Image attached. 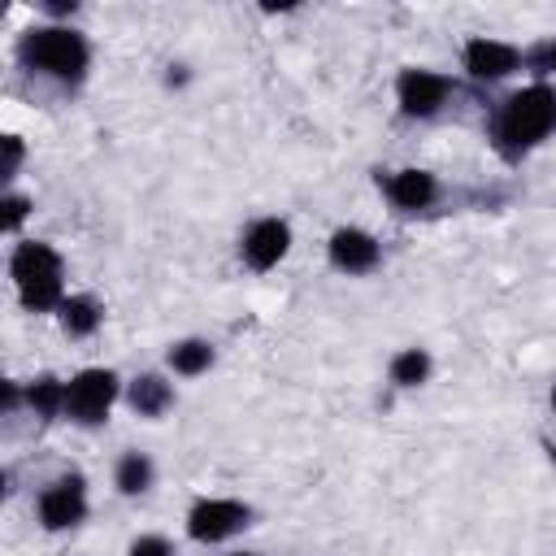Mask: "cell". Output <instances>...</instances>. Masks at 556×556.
Listing matches in <instances>:
<instances>
[{
  "label": "cell",
  "instance_id": "cell-12",
  "mask_svg": "<svg viewBox=\"0 0 556 556\" xmlns=\"http://www.w3.org/2000/svg\"><path fill=\"white\" fill-rule=\"evenodd\" d=\"M126 400H130V408H135L139 417H165L169 404H174V387H169L161 374H139V378L130 382Z\"/></svg>",
  "mask_w": 556,
  "mask_h": 556
},
{
  "label": "cell",
  "instance_id": "cell-8",
  "mask_svg": "<svg viewBox=\"0 0 556 556\" xmlns=\"http://www.w3.org/2000/svg\"><path fill=\"white\" fill-rule=\"evenodd\" d=\"M83 517H87V491H83V478L78 473H65L52 486H43V495H39V521H43V530H70Z\"/></svg>",
  "mask_w": 556,
  "mask_h": 556
},
{
  "label": "cell",
  "instance_id": "cell-13",
  "mask_svg": "<svg viewBox=\"0 0 556 556\" xmlns=\"http://www.w3.org/2000/svg\"><path fill=\"white\" fill-rule=\"evenodd\" d=\"M56 317H61V330L70 339H87V334H96V326H100L104 313H100V304L91 295H65L61 308H56Z\"/></svg>",
  "mask_w": 556,
  "mask_h": 556
},
{
  "label": "cell",
  "instance_id": "cell-7",
  "mask_svg": "<svg viewBox=\"0 0 556 556\" xmlns=\"http://www.w3.org/2000/svg\"><path fill=\"white\" fill-rule=\"evenodd\" d=\"M460 61H465L469 78H478V83H500V78H508L513 70H521V65H526V52H521V48H513V43H504V39L473 35V39H465Z\"/></svg>",
  "mask_w": 556,
  "mask_h": 556
},
{
  "label": "cell",
  "instance_id": "cell-19",
  "mask_svg": "<svg viewBox=\"0 0 556 556\" xmlns=\"http://www.w3.org/2000/svg\"><path fill=\"white\" fill-rule=\"evenodd\" d=\"M526 65H534V74H556V39L539 43L534 52H526Z\"/></svg>",
  "mask_w": 556,
  "mask_h": 556
},
{
  "label": "cell",
  "instance_id": "cell-9",
  "mask_svg": "<svg viewBox=\"0 0 556 556\" xmlns=\"http://www.w3.org/2000/svg\"><path fill=\"white\" fill-rule=\"evenodd\" d=\"M287 248H291V226H287L282 217H261V222H252V226L243 230V243H239L248 269H256V274L274 269V265L287 256Z\"/></svg>",
  "mask_w": 556,
  "mask_h": 556
},
{
  "label": "cell",
  "instance_id": "cell-2",
  "mask_svg": "<svg viewBox=\"0 0 556 556\" xmlns=\"http://www.w3.org/2000/svg\"><path fill=\"white\" fill-rule=\"evenodd\" d=\"M17 56H22L26 70H35V74H43V78H52V83H61V87H74V83H83V74H87L91 48H87V39H83L78 30H70V26H35V30L22 35Z\"/></svg>",
  "mask_w": 556,
  "mask_h": 556
},
{
  "label": "cell",
  "instance_id": "cell-6",
  "mask_svg": "<svg viewBox=\"0 0 556 556\" xmlns=\"http://www.w3.org/2000/svg\"><path fill=\"white\" fill-rule=\"evenodd\" d=\"M252 526V508L243 500H200L187 513V534L195 543H222Z\"/></svg>",
  "mask_w": 556,
  "mask_h": 556
},
{
  "label": "cell",
  "instance_id": "cell-23",
  "mask_svg": "<svg viewBox=\"0 0 556 556\" xmlns=\"http://www.w3.org/2000/svg\"><path fill=\"white\" fill-rule=\"evenodd\" d=\"M547 456H552V460H556V443H547Z\"/></svg>",
  "mask_w": 556,
  "mask_h": 556
},
{
  "label": "cell",
  "instance_id": "cell-20",
  "mask_svg": "<svg viewBox=\"0 0 556 556\" xmlns=\"http://www.w3.org/2000/svg\"><path fill=\"white\" fill-rule=\"evenodd\" d=\"M26 213H30V200H26V195H9V200H4V217H0V226H4V230H17Z\"/></svg>",
  "mask_w": 556,
  "mask_h": 556
},
{
  "label": "cell",
  "instance_id": "cell-1",
  "mask_svg": "<svg viewBox=\"0 0 556 556\" xmlns=\"http://www.w3.org/2000/svg\"><path fill=\"white\" fill-rule=\"evenodd\" d=\"M556 130V87L530 83L513 96H504L491 113V143L504 161H521Z\"/></svg>",
  "mask_w": 556,
  "mask_h": 556
},
{
  "label": "cell",
  "instance_id": "cell-10",
  "mask_svg": "<svg viewBox=\"0 0 556 556\" xmlns=\"http://www.w3.org/2000/svg\"><path fill=\"white\" fill-rule=\"evenodd\" d=\"M378 261H382V248H378V239L369 230L339 226L330 235V265L339 274H369V269H378Z\"/></svg>",
  "mask_w": 556,
  "mask_h": 556
},
{
  "label": "cell",
  "instance_id": "cell-21",
  "mask_svg": "<svg viewBox=\"0 0 556 556\" xmlns=\"http://www.w3.org/2000/svg\"><path fill=\"white\" fill-rule=\"evenodd\" d=\"M22 165V139L17 135H4V178H13Z\"/></svg>",
  "mask_w": 556,
  "mask_h": 556
},
{
  "label": "cell",
  "instance_id": "cell-4",
  "mask_svg": "<svg viewBox=\"0 0 556 556\" xmlns=\"http://www.w3.org/2000/svg\"><path fill=\"white\" fill-rule=\"evenodd\" d=\"M117 400V374L113 369H83L65 382V417L78 426H100Z\"/></svg>",
  "mask_w": 556,
  "mask_h": 556
},
{
  "label": "cell",
  "instance_id": "cell-11",
  "mask_svg": "<svg viewBox=\"0 0 556 556\" xmlns=\"http://www.w3.org/2000/svg\"><path fill=\"white\" fill-rule=\"evenodd\" d=\"M387 200L400 208V213H417V208H430L434 195H439V182L430 169H395L387 178H378Z\"/></svg>",
  "mask_w": 556,
  "mask_h": 556
},
{
  "label": "cell",
  "instance_id": "cell-15",
  "mask_svg": "<svg viewBox=\"0 0 556 556\" xmlns=\"http://www.w3.org/2000/svg\"><path fill=\"white\" fill-rule=\"evenodd\" d=\"M213 365V343L208 339H182L169 348V369L182 374V378H195Z\"/></svg>",
  "mask_w": 556,
  "mask_h": 556
},
{
  "label": "cell",
  "instance_id": "cell-18",
  "mask_svg": "<svg viewBox=\"0 0 556 556\" xmlns=\"http://www.w3.org/2000/svg\"><path fill=\"white\" fill-rule=\"evenodd\" d=\"M126 556H174V543L161 539V534H139V539L130 543Z\"/></svg>",
  "mask_w": 556,
  "mask_h": 556
},
{
  "label": "cell",
  "instance_id": "cell-22",
  "mask_svg": "<svg viewBox=\"0 0 556 556\" xmlns=\"http://www.w3.org/2000/svg\"><path fill=\"white\" fill-rule=\"evenodd\" d=\"M43 9H48V13H74V4H65V0H48Z\"/></svg>",
  "mask_w": 556,
  "mask_h": 556
},
{
  "label": "cell",
  "instance_id": "cell-5",
  "mask_svg": "<svg viewBox=\"0 0 556 556\" xmlns=\"http://www.w3.org/2000/svg\"><path fill=\"white\" fill-rule=\"evenodd\" d=\"M452 78L447 74H439V70H417V65H408V70H400V78H395V100H400V113L404 117H434L447 100H452Z\"/></svg>",
  "mask_w": 556,
  "mask_h": 556
},
{
  "label": "cell",
  "instance_id": "cell-17",
  "mask_svg": "<svg viewBox=\"0 0 556 556\" xmlns=\"http://www.w3.org/2000/svg\"><path fill=\"white\" fill-rule=\"evenodd\" d=\"M430 378V352L426 348H404L391 356V382L395 387H421Z\"/></svg>",
  "mask_w": 556,
  "mask_h": 556
},
{
  "label": "cell",
  "instance_id": "cell-16",
  "mask_svg": "<svg viewBox=\"0 0 556 556\" xmlns=\"http://www.w3.org/2000/svg\"><path fill=\"white\" fill-rule=\"evenodd\" d=\"M26 400H30L35 417L52 421V417H61V413H65V382H56L52 374H43V378H35V382L26 387Z\"/></svg>",
  "mask_w": 556,
  "mask_h": 556
},
{
  "label": "cell",
  "instance_id": "cell-24",
  "mask_svg": "<svg viewBox=\"0 0 556 556\" xmlns=\"http://www.w3.org/2000/svg\"><path fill=\"white\" fill-rule=\"evenodd\" d=\"M230 556H256V552H230Z\"/></svg>",
  "mask_w": 556,
  "mask_h": 556
},
{
  "label": "cell",
  "instance_id": "cell-25",
  "mask_svg": "<svg viewBox=\"0 0 556 556\" xmlns=\"http://www.w3.org/2000/svg\"><path fill=\"white\" fill-rule=\"evenodd\" d=\"M552 408H556V387H552Z\"/></svg>",
  "mask_w": 556,
  "mask_h": 556
},
{
  "label": "cell",
  "instance_id": "cell-14",
  "mask_svg": "<svg viewBox=\"0 0 556 556\" xmlns=\"http://www.w3.org/2000/svg\"><path fill=\"white\" fill-rule=\"evenodd\" d=\"M152 478H156V469H152L148 452H126L117 460V469H113V482H117L122 495H143L152 486Z\"/></svg>",
  "mask_w": 556,
  "mask_h": 556
},
{
  "label": "cell",
  "instance_id": "cell-3",
  "mask_svg": "<svg viewBox=\"0 0 556 556\" xmlns=\"http://www.w3.org/2000/svg\"><path fill=\"white\" fill-rule=\"evenodd\" d=\"M9 274L17 282V295L30 313H48V308H61V252L52 243H39V239H26L13 248L9 256Z\"/></svg>",
  "mask_w": 556,
  "mask_h": 556
}]
</instances>
